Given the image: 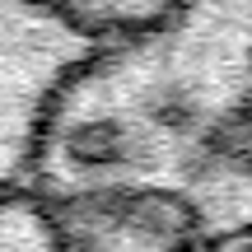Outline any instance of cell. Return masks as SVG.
I'll return each instance as SVG.
<instances>
[{
    "label": "cell",
    "instance_id": "1",
    "mask_svg": "<svg viewBox=\"0 0 252 252\" xmlns=\"http://www.w3.org/2000/svg\"><path fill=\"white\" fill-rule=\"evenodd\" d=\"M28 187L70 252L252 243V0H182L98 37L37 135Z\"/></svg>",
    "mask_w": 252,
    "mask_h": 252
},
{
    "label": "cell",
    "instance_id": "2",
    "mask_svg": "<svg viewBox=\"0 0 252 252\" xmlns=\"http://www.w3.org/2000/svg\"><path fill=\"white\" fill-rule=\"evenodd\" d=\"M94 47L98 37L42 0H0V196L28 187L52 98Z\"/></svg>",
    "mask_w": 252,
    "mask_h": 252
},
{
    "label": "cell",
    "instance_id": "3",
    "mask_svg": "<svg viewBox=\"0 0 252 252\" xmlns=\"http://www.w3.org/2000/svg\"><path fill=\"white\" fill-rule=\"evenodd\" d=\"M0 252H70L56 210L33 187H14L0 196Z\"/></svg>",
    "mask_w": 252,
    "mask_h": 252
},
{
    "label": "cell",
    "instance_id": "4",
    "mask_svg": "<svg viewBox=\"0 0 252 252\" xmlns=\"http://www.w3.org/2000/svg\"><path fill=\"white\" fill-rule=\"evenodd\" d=\"M42 5L65 14L89 37H117V33H131V28H145L154 19H163L182 0H42Z\"/></svg>",
    "mask_w": 252,
    "mask_h": 252
},
{
    "label": "cell",
    "instance_id": "5",
    "mask_svg": "<svg viewBox=\"0 0 252 252\" xmlns=\"http://www.w3.org/2000/svg\"><path fill=\"white\" fill-rule=\"evenodd\" d=\"M234 252H252V243H248V248H234Z\"/></svg>",
    "mask_w": 252,
    "mask_h": 252
}]
</instances>
